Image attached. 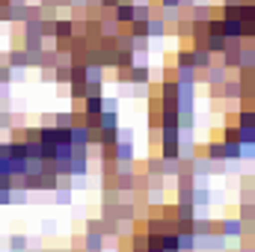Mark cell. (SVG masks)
<instances>
[{
	"label": "cell",
	"instance_id": "6da1fadb",
	"mask_svg": "<svg viewBox=\"0 0 255 252\" xmlns=\"http://www.w3.org/2000/svg\"><path fill=\"white\" fill-rule=\"evenodd\" d=\"M9 65H12V68H27V65H33V57H30V51H27L24 45H21V51L15 48V51L9 54Z\"/></svg>",
	"mask_w": 255,
	"mask_h": 252
},
{
	"label": "cell",
	"instance_id": "7a4b0ae2",
	"mask_svg": "<svg viewBox=\"0 0 255 252\" xmlns=\"http://www.w3.org/2000/svg\"><path fill=\"white\" fill-rule=\"evenodd\" d=\"M226 74H229L226 65H208V83H211V89L223 86V83H226Z\"/></svg>",
	"mask_w": 255,
	"mask_h": 252
},
{
	"label": "cell",
	"instance_id": "3957f363",
	"mask_svg": "<svg viewBox=\"0 0 255 252\" xmlns=\"http://www.w3.org/2000/svg\"><path fill=\"white\" fill-rule=\"evenodd\" d=\"M226 238H241L244 235V220H223V232Z\"/></svg>",
	"mask_w": 255,
	"mask_h": 252
},
{
	"label": "cell",
	"instance_id": "277c9868",
	"mask_svg": "<svg viewBox=\"0 0 255 252\" xmlns=\"http://www.w3.org/2000/svg\"><path fill=\"white\" fill-rule=\"evenodd\" d=\"M113 18H116L119 24H130V21H133V3H119V6L113 9Z\"/></svg>",
	"mask_w": 255,
	"mask_h": 252
},
{
	"label": "cell",
	"instance_id": "5b68a950",
	"mask_svg": "<svg viewBox=\"0 0 255 252\" xmlns=\"http://www.w3.org/2000/svg\"><path fill=\"white\" fill-rule=\"evenodd\" d=\"M175 68H196V54H193V48H181L178 51V57H175Z\"/></svg>",
	"mask_w": 255,
	"mask_h": 252
},
{
	"label": "cell",
	"instance_id": "8992f818",
	"mask_svg": "<svg viewBox=\"0 0 255 252\" xmlns=\"http://www.w3.org/2000/svg\"><path fill=\"white\" fill-rule=\"evenodd\" d=\"M223 95H226V98H241V95H244V80H235V83L226 80V83H223Z\"/></svg>",
	"mask_w": 255,
	"mask_h": 252
},
{
	"label": "cell",
	"instance_id": "52a82bcc",
	"mask_svg": "<svg viewBox=\"0 0 255 252\" xmlns=\"http://www.w3.org/2000/svg\"><path fill=\"white\" fill-rule=\"evenodd\" d=\"M205 151H208L211 160H226V145H223V142H208Z\"/></svg>",
	"mask_w": 255,
	"mask_h": 252
},
{
	"label": "cell",
	"instance_id": "ba28073f",
	"mask_svg": "<svg viewBox=\"0 0 255 252\" xmlns=\"http://www.w3.org/2000/svg\"><path fill=\"white\" fill-rule=\"evenodd\" d=\"M175 33H178L181 39H193V21L190 18H187V21L178 18V21H175Z\"/></svg>",
	"mask_w": 255,
	"mask_h": 252
},
{
	"label": "cell",
	"instance_id": "9c48e42d",
	"mask_svg": "<svg viewBox=\"0 0 255 252\" xmlns=\"http://www.w3.org/2000/svg\"><path fill=\"white\" fill-rule=\"evenodd\" d=\"M163 33H166V21L151 18V21H148V36H163Z\"/></svg>",
	"mask_w": 255,
	"mask_h": 252
},
{
	"label": "cell",
	"instance_id": "30bf717a",
	"mask_svg": "<svg viewBox=\"0 0 255 252\" xmlns=\"http://www.w3.org/2000/svg\"><path fill=\"white\" fill-rule=\"evenodd\" d=\"M86 247H89V250H101V232H92V229H89V235H86Z\"/></svg>",
	"mask_w": 255,
	"mask_h": 252
},
{
	"label": "cell",
	"instance_id": "8fae6325",
	"mask_svg": "<svg viewBox=\"0 0 255 252\" xmlns=\"http://www.w3.org/2000/svg\"><path fill=\"white\" fill-rule=\"evenodd\" d=\"M71 125H74L71 113H60V116H57V127H71Z\"/></svg>",
	"mask_w": 255,
	"mask_h": 252
},
{
	"label": "cell",
	"instance_id": "7c38bea8",
	"mask_svg": "<svg viewBox=\"0 0 255 252\" xmlns=\"http://www.w3.org/2000/svg\"><path fill=\"white\" fill-rule=\"evenodd\" d=\"M12 77V65H0V83H6Z\"/></svg>",
	"mask_w": 255,
	"mask_h": 252
},
{
	"label": "cell",
	"instance_id": "4fadbf2b",
	"mask_svg": "<svg viewBox=\"0 0 255 252\" xmlns=\"http://www.w3.org/2000/svg\"><path fill=\"white\" fill-rule=\"evenodd\" d=\"M163 9H181V0H157Z\"/></svg>",
	"mask_w": 255,
	"mask_h": 252
},
{
	"label": "cell",
	"instance_id": "5bb4252c",
	"mask_svg": "<svg viewBox=\"0 0 255 252\" xmlns=\"http://www.w3.org/2000/svg\"><path fill=\"white\" fill-rule=\"evenodd\" d=\"M119 3H122V0H98V6H101V9H110V12H113Z\"/></svg>",
	"mask_w": 255,
	"mask_h": 252
},
{
	"label": "cell",
	"instance_id": "9a60e30c",
	"mask_svg": "<svg viewBox=\"0 0 255 252\" xmlns=\"http://www.w3.org/2000/svg\"><path fill=\"white\" fill-rule=\"evenodd\" d=\"M24 247H27V241H24V238H12V250H15V252L24 250Z\"/></svg>",
	"mask_w": 255,
	"mask_h": 252
},
{
	"label": "cell",
	"instance_id": "2e32d148",
	"mask_svg": "<svg viewBox=\"0 0 255 252\" xmlns=\"http://www.w3.org/2000/svg\"><path fill=\"white\" fill-rule=\"evenodd\" d=\"M6 202H12V190H0V205H6Z\"/></svg>",
	"mask_w": 255,
	"mask_h": 252
},
{
	"label": "cell",
	"instance_id": "e0dca14e",
	"mask_svg": "<svg viewBox=\"0 0 255 252\" xmlns=\"http://www.w3.org/2000/svg\"><path fill=\"white\" fill-rule=\"evenodd\" d=\"M244 3H247V0H223L226 9H232V6H244Z\"/></svg>",
	"mask_w": 255,
	"mask_h": 252
},
{
	"label": "cell",
	"instance_id": "ac0fdd59",
	"mask_svg": "<svg viewBox=\"0 0 255 252\" xmlns=\"http://www.w3.org/2000/svg\"><path fill=\"white\" fill-rule=\"evenodd\" d=\"M253 199H255V193H253Z\"/></svg>",
	"mask_w": 255,
	"mask_h": 252
}]
</instances>
